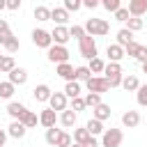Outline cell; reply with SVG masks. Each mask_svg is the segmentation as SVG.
I'll use <instances>...</instances> for the list:
<instances>
[{
  "mask_svg": "<svg viewBox=\"0 0 147 147\" xmlns=\"http://www.w3.org/2000/svg\"><path fill=\"white\" fill-rule=\"evenodd\" d=\"M108 32H110V23L108 21H103V18H87L85 34H90V37H103Z\"/></svg>",
  "mask_w": 147,
  "mask_h": 147,
  "instance_id": "obj_1",
  "label": "cell"
},
{
  "mask_svg": "<svg viewBox=\"0 0 147 147\" xmlns=\"http://www.w3.org/2000/svg\"><path fill=\"white\" fill-rule=\"evenodd\" d=\"M78 51H80V55L85 57V60H94V57H99L96 53V41H94V37H90V34H85L83 39H78Z\"/></svg>",
  "mask_w": 147,
  "mask_h": 147,
  "instance_id": "obj_2",
  "label": "cell"
},
{
  "mask_svg": "<svg viewBox=\"0 0 147 147\" xmlns=\"http://www.w3.org/2000/svg\"><path fill=\"white\" fill-rule=\"evenodd\" d=\"M103 74H106L103 78L108 80L110 87H119V85H122V78H124V76H122V67H119L117 62H108L106 69H103Z\"/></svg>",
  "mask_w": 147,
  "mask_h": 147,
  "instance_id": "obj_3",
  "label": "cell"
},
{
  "mask_svg": "<svg viewBox=\"0 0 147 147\" xmlns=\"http://www.w3.org/2000/svg\"><path fill=\"white\" fill-rule=\"evenodd\" d=\"M124 140L122 129H106L101 133V147H119Z\"/></svg>",
  "mask_w": 147,
  "mask_h": 147,
  "instance_id": "obj_4",
  "label": "cell"
},
{
  "mask_svg": "<svg viewBox=\"0 0 147 147\" xmlns=\"http://www.w3.org/2000/svg\"><path fill=\"white\" fill-rule=\"evenodd\" d=\"M85 87H87V92H92V94H103V92L110 90V85H108V80H106L103 76H90V78L85 80Z\"/></svg>",
  "mask_w": 147,
  "mask_h": 147,
  "instance_id": "obj_5",
  "label": "cell"
},
{
  "mask_svg": "<svg viewBox=\"0 0 147 147\" xmlns=\"http://www.w3.org/2000/svg\"><path fill=\"white\" fill-rule=\"evenodd\" d=\"M46 57L53 62V64H64V62H69V51H67V46H51L48 48V53H46Z\"/></svg>",
  "mask_w": 147,
  "mask_h": 147,
  "instance_id": "obj_6",
  "label": "cell"
},
{
  "mask_svg": "<svg viewBox=\"0 0 147 147\" xmlns=\"http://www.w3.org/2000/svg\"><path fill=\"white\" fill-rule=\"evenodd\" d=\"M32 44L37 46V48H51L53 46V39H51V32H46V30H41V28H37V30H32Z\"/></svg>",
  "mask_w": 147,
  "mask_h": 147,
  "instance_id": "obj_7",
  "label": "cell"
},
{
  "mask_svg": "<svg viewBox=\"0 0 147 147\" xmlns=\"http://www.w3.org/2000/svg\"><path fill=\"white\" fill-rule=\"evenodd\" d=\"M124 53L131 55V57H136V60L142 62V64L147 62V46H142V44H136V41H133V44H129V46L124 48Z\"/></svg>",
  "mask_w": 147,
  "mask_h": 147,
  "instance_id": "obj_8",
  "label": "cell"
},
{
  "mask_svg": "<svg viewBox=\"0 0 147 147\" xmlns=\"http://www.w3.org/2000/svg\"><path fill=\"white\" fill-rule=\"evenodd\" d=\"M129 16L131 18H142L147 14V0H129Z\"/></svg>",
  "mask_w": 147,
  "mask_h": 147,
  "instance_id": "obj_9",
  "label": "cell"
},
{
  "mask_svg": "<svg viewBox=\"0 0 147 147\" xmlns=\"http://www.w3.org/2000/svg\"><path fill=\"white\" fill-rule=\"evenodd\" d=\"M0 46H5L9 53H16V51L21 48V44H18V37H14V32H11V30L0 34Z\"/></svg>",
  "mask_w": 147,
  "mask_h": 147,
  "instance_id": "obj_10",
  "label": "cell"
},
{
  "mask_svg": "<svg viewBox=\"0 0 147 147\" xmlns=\"http://www.w3.org/2000/svg\"><path fill=\"white\" fill-rule=\"evenodd\" d=\"M51 39H53V44L55 46H64L71 37H69V28H64V25H55V30L51 32Z\"/></svg>",
  "mask_w": 147,
  "mask_h": 147,
  "instance_id": "obj_11",
  "label": "cell"
},
{
  "mask_svg": "<svg viewBox=\"0 0 147 147\" xmlns=\"http://www.w3.org/2000/svg\"><path fill=\"white\" fill-rule=\"evenodd\" d=\"M67 101H69V99L64 96V92H53V94H51V99H48L51 110H55V113H57V110H60V113H62V110H67Z\"/></svg>",
  "mask_w": 147,
  "mask_h": 147,
  "instance_id": "obj_12",
  "label": "cell"
},
{
  "mask_svg": "<svg viewBox=\"0 0 147 147\" xmlns=\"http://www.w3.org/2000/svg\"><path fill=\"white\" fill-rule=\"evenodd\" d=\"M55 122H57V115H55V110H51V108H44V110H41V115H39V124H41L44 129H53V126H55Z\"/></svg>",
  "mask_w": 147,
  "mask_h": 147,
  "instance_id": "obj_13",
  "label": "cell"
},
{
  "mask_svg": "<svg viewBox=\"0 0 147 147\" xmlns=\"http://www.w3.org/2000/svg\"><path fill=\"white\" fill-rule=\"evenodd\" d=\"M51 21H55L57 25H64L67 28V21H69V11L64 7H53L51 9Z\"/></svg>",
  "mask_w": 147,
  "mask_h": 147,
  "instance_id": "obj_14",
  "label": "cell"
},
{
  "mask_svg": "<svg viewBox=\"0 0 147 147\" xmlns=\"http://www.w3.org/2000/svg\"><path fill=\"white\" fill-rule=\"evenodd\" d=\"M122 124H124L126 129H136V126L140 124V113H138V110H126V113L122 115Z\"/></svg>",
  "mask_w": 147,
  "mask_h": 147,
  "instance_id": "obj_15",
  "label": "cell"
},
{
  "mask_svg": "<svg viewBox=\"0 0 147 147\" xmlns=\"http://www.w3.org/2000/svg\"><path fill=\"white\" fill-rule=\"evenodd\" d=\"M25 80H28V71L25 69H21V67H16L14 71H9V83L16 87V85H25Z\"/></svg>",
  "mask_w": 147,
  "mask_h": 147,
  "instance_id": "obj_16",
  "label": "cell"
},
{
  "mask_svg": "<svg viewBox=\"0 0 147 147\" xmlns=\"http://www.w3.org/2000/svg\"><path fill=\"white\" fill-rule=\"evenodd\" d=\"M28 108L21 103V101H9V106H7V113L14 117V122H18L21 117H23V113H25Z\"/></svg>",
  "mask_w": 147,
  "mask_h": 147,
  "instance_id": "obj_17",
  "label": "cell"
},
{
  "mask_svg": "<svg viewBox=\"0 0 147 147\" xmlns=\"http://www.w3.org/2000/svg\"><path fill=\"white\" fill-rule=\"evenodd\" d=\"M108 117H110V106H106V103H99V106H94V108H92V119L106 122Z\"/></svg>",
  "mask_w": 147,
  "mask_h": 147,
  "instance_id": "obj_18",
  "label": "cell"
},
{
  "mask_svg": "<svg viewBox=\"0 0 147 147\" xmlns=\"http://www.w3.org/2000/svg\"><path fill=\"white\" fill-rule=\"evenodd\" d=\"M51 94H53V92H51V87H48V85H44V83H41V85H37V87L32 90V96H34L37 101H41V103H44V101H48V99H51Z\"/></svg>",
  "mask_w": 147,
  "mask_h": 147,
  "instance_id": "obj_19",
  "label": "cell"
},
{
  "mask_svg": "<svg viewBox=\"0 0 147 147\" xmlns=\"http://www.w3.org/2000/svg\"><path fill=\"white\" fill-rule=\"evenodd\" d=\"M55 74H57L60 78H64L67 83H69V80H74V67H71L69 62H64V64H57V67H55Z\"/></svg>",
  "mask_w": 147,
  "mask_h": 147,
  "instance_id": "obj_20",
  "label": "cell"
},
{
  "mask_svg": "<svg viewBox=\"0 0 147 147\" xmlns=\"http://www.w3.org/2000/svg\"><path fill=\"white\" fill-rule=\"evenodd\" d=\"M129 44H133V32H129L126 28H122V30H117V46H122V48H126Z\"/></svg>",
  "mask_w": 147,
  "mask_h": 147,
  "instance_id": "obj_21",
  "label": "cell"
},
{
  "mask_svg": "<svg viewBox=\"0 0 147 147\" xmlns=\"http://www.w3.org/2000/svg\"><path fill=\"white\" fill-rule=\"evenodd\" d=\"M106 53H108L110 62H117V64H119V60H122V57L126 55V53H124V48H122V46H117V44H110Z\"/></svg>",
  "mask_w": 147,
  "mask_h": 147,
  "instance_id": "obj_22",
  "label": "cell"
},
{
  "mask_svg": "<svg viewBox=\"0 0 147 147\" xmlns=\"http://www.w3.org/2000/svg\"><path fill=\"white\" fill-rule=\"evenodd\" d=\"M64 96H67V99H78V96H80V83L69 80V83L64 85Z\"/></svg>",
  "mask_w": 147,
  "mask_h": 147,
  "instance_id": "obj_23",
  "label": "cell"
},
{
  "mask_svg": "<svg viewBox=\"0 0 147 147\" xmlns=\"http://www.w3.org/2000/svg\"><path fill=\"white\" fill-rule=\"evenodd\" d=\"M60 124H62V126H67V129L76 126V113H74V110H69V108H67V110H62V113H60Z\"/></svg>",
  "mask_w": 147,
  "mask_h": 147,
  "instance_id": "obj_24",
  "label": "cell"
},
{
  "mask_svg": "<svg viewBox=\"0 0 147 147\" xmlns=\"http://www.w3.org/2000/svg\"><path fill=\"white\" fill-rule=\"evenodd\" d=\"M25 131H28V129H25L21 122H11V124H9V129H7V136H11V138L21 140V138L25 136Z\"/></svg>",
  "mask_w": 147,
  "mask_h": 147,
  "instance_id": "obj_25",
  "label": "cell"
},
{
  "mask_svg": "<svg viewBox=\"0 0 147 147\" xmlns=\"http://www.w3.org/2000/svg\"><path fill=\"white\" fill-rule=\"evenodd\" d=\"M25 129H32V126H37V122H39V117H37V113H32V110H25L23 113V117L18 119Z\"/></svg>",
  "mask_w": 147,
  "mask_h": 147,
  "instance_id": "obj_26",
  "label": "cell"
},
{
  "mask_svg": "<svg viewBox=\"0 0 147 147\" xmlns=\"http://www.w3.org/2000/svg\"><path fill=\"white\" fill-rule=\"evenodd\" d=\"M85 129H87V133H90V136H94V138H96V136H101V133L106 131V129H103V122H99V119H90V122L85 124Z\"/></svg>",
  "mask_w": 147,
  "mask_h": 147,
  "instance_id": "obj_27",
  "label": "cell"
},
{
  "mask_svg": "<svg viewBox=\"0 0 147 147\" xmlns=\"http://www.w3.org/2000/svg\"><path fill=\"white\" fill-rule=\"evenodd\" d=\"M122 87H124L126 92H138L140 80H138L136 76H124V78H122Z\"/></svg>",
  "mask_w": 147,
  "mask_h": 147,
  "instance_id": "obj_28",
  "label": "cell"
},
{
  "mask_svg": "<svg viewBox=\"0 0 147 147\" xmlns=\"http://www.w3.org/2000/svg\"><path fill=\"white\" fill-rule=\"evenodd\" d=\"M90 138H92V136L87 133L85 126H83V129H74V142H76V145H85Z\"/></svg>",
  "mask_w": 147,
  "mask_h": 147,
  "instance_id": "obj_29",
  "label": "cell"
},
{
  "mask_svg": "<svg viewBox=\"0 0 147 147\" xmlns=\"http://www.w3.org/2000/svg\"><path fill=\"white\" fill-rule=\"evenodd\" d=\"M16 69V62L11 55H2V62H0V74H9Z\"/></svg>",
  "mask_w": 147,
  "mask_h": 147,
  "instance_id": "obj_30",
  "label": "cell"
},
{
  "mask_svg": "<svg viewBox=\"0 0 147 147\" xmlns=\"http://www.w3.org/2000/svg\"><path fill=\"white\" fill-rule=\"evenodd\" d=\"M90 76H92V71H90L87 67H76V69H74V80H76V83H80V80L85 83Z\"/></svg>",
  "mask_w": 147,
  "mask_h": 147,
  "instance_id": "obj_31",
  "label": "cell"
},
{
  "mask_svg": "<svg viewBox=\"0 0 147 147\" xmlns=\"http://www.w3.org/2000/svg\"><path fill=\"white\" fill-rule=\"evenodd\" d=\"M14 92H16V87H14L9 80L0 83V99H11V96H14Z\"/></svg>",
  "mask_w": 147,
  "mask_h": 147,
  "instance_id": "obj_32",
  "label": "cell"
},
{
  "mask_svg": "<svg viewBox=\"0 0 147 147\" xmlns=\"http://www.w3.org/2000/svg\"><path fill=\"white\" fill-rule=\"evenodd\" d=\"M87 69H90L92 74H103V69H106V62H103L101 57H94V60H90Z\"/></svg>",
  "mask_w": 147,
  "mask_h": 147,
  "instance_id": "obj_33",
  "label": "cell"
},
{
  "mask_svg": "<svg viewBox=\"0 0 147 147\" xmlns=\"http://www.w3.org/2000/svg\"><path fill=\"white\" fill-rule=\"evenodd\" d=\"M34 18H37V21H51V9L44 7V5L34 7Z\"/></svg>",
  "mask_w": 147,
  "mask_h": 147,
  "instance_id": "obj_34",
  "label": "cell"
},
{
  "mask_svg": "<svg viewBox=\"0 0 147 147\" xmlns=\"http://www.w3.org/2000/svg\"><path fill=\"white\" fill-rule=\"evenodd\" d=\"M60 133H62V131H60V129H55V126H53V129H46V142H48L51 147H55V145H57Z\"/></svg>",
  "mask_w": 147,
  "mask_h": 147,
  "instance_id": "obj_35",
  "label": "cell"
},
{
  "mask_svg": "<svg viewBox=\"0 0 147 147\" xmlns=\"http://www.w3.org/2000/svg\"><path fill=\"white\" fill-rule=\"evenodd\" d=\"M142 25H145L142 18H129L126 21V30L129 32H138V30H142Z\"/></svg>",
  "mask_w": 147,
  "mask_h": 147,
  "instance_id": "obj_36",
  "label": "cell"
},
{
  "mask_svg": "<svg viewBox=\"0 0 147 147\" xmlns=\"http://www.w3.org/2000/svg\"><path fill=\"white\" fill-rule=\"evenodd\" d=\"M85 101V108L90 106V108H94V106H99L101 103V94H92V92H87V96L83 99Z\"/></svg>",
  "mask_w": 147,
  "mask_h": 147,
  "instance_id": "obj_37",
  "label": "cell"
},
{
  "mask_svg": "<svg viewBox=\"0 0 147 147\" xmlns=\"http://www.w3.org/2000/svg\"><path fill=\"white\" fill-rule=\"evenodd\" d=\"M99 5H101L103 9H108V11H113V14L122 7V2H119V0H103V2H99Z\"/></svg>",
  "mask_w": 147,
  "mask_h": 147,
  "instance_id": "obj_38",
  "label": "cell"
},
{
  "mask_svg": "<svg viewBox=\"0 0 147 147\" xmlns=\"http://www.w3.org/2000/svg\"><path fill=\"white\" fill-rule=\"evenodd\" d=\"M136 99H138V106H147V85H140L138 87Z\"/></svg>",
  "mask_w": 147,
  "mask_h": 147,
  "instance_id": "obj_39",
  "label": "cell"
},
{
  "mask_svg": "<svg viewBox=\"0 0 147 147\" xmlns=\"http://www.w3.org/2000/svg\"><path fill=\"white\" fill-rule=\"evenodd\" d=\"M71 142H74V138H71L69 133H64V131H62V133H60V138H57V145H55V147H71Z\"/></svg>",
  "mask_w": 147,
  "mask_h": 147,
  "instance_id": "obj_40",
  "label": "cell"
},
{
  "mask_svg": "<svg viewBox=\"0 0 147 147\" xmlns=\"http://www.w3.org/2000/svg\"><path fill=\"white\" fill-rule=\"evenodd\" d=\"M131 16H129V9L126 7H119L117 11H115V21H119V23H126Z\"/></svg>",
  "mask_w": 147,
  "mask_h": 147,
  "instance_id": "obj_41",
  "label": "cell"
},
{
  "mask_svg": "<svg viewBox=\"0 0 147 147\" xmlns=\"http://www.w3.org/2000/svg\"><path fill=\"white\" fill-rule=\"evenodd\" d=\"M69 37H74V39H83V37H85V28H80V25H71V28H69Z\"/></svg>",
  "mask_w": 147,
  "mask_h": 147,
  "instance_id": "obj_42",
  "label": "cell"
},
{
  "mask_svg": "<svg viewBox=\"0 0 147 147\" xmlns=\"http://www.w3.org/2000/svg\"><path fill=\"white\" fill-rule=\"evenodd\" d=\"M80 7H83L80 0H64V9H67V11H78Z\"/></svg>",
  "mask_w": 147,
  "mask_h": 147,
  "instance_id": "obj_43",
  "label": "cell"
},
{
  "mask_svg": "<svg viewBox=\"0 0 147 147\" xmlns=\"http://www.w3.org/2000/svg\"><path fill=\"white\" fill-rule=\"evenodd\" d=\"M71 110L78 115L80 110H85V101H83V96H78V99H71Z\"/></svg>",
  "mask_w": 147,
  "mask_h": 147,
  "instance_id": "obj_44",
  "label": "cell"
},
{
  "mask_svg": "<svg viewBox=\"0 0 147 147\" xmlns=\"http://www.w3.org/2000/svg\"><path fill=\"white\" fill-rule=\"evenodd\" d=\"M7 9H11V11L21 9V0H7Z\"/></svg>",
  "mask_w": 147,
  "mask_h": 147,
  "instance_id": "obj_45",
  "label": "cell"
},
{
  "mask_svg": "<svg viewBox=\"0 0 147 147\" xmlns=\"http://www.w3.org/2000/svg\"><path fill=\"white\" fill-rule=\"evenodd\" d=\"M83 7H87V9H96V7H99V0H85Z\"/></svg>",
  "mask_w": 147,
  "mask_h": 147,
  "instance_id": "obj_46",
  "label": "cell"
},
{
  "mask_svg": "<svg viewBox=\"0 0 147 147\" xmlns=\"http://www.w3.org/2000/svg\"><path fill=\"white\" fill-rule=\"evenodd\" d=\"M83 147H99V140H96V138L92 136V138H90V140H87V142H85Z\"/></svg>",
  "mask_w": 147,
  "mask_h": 147,
  "instance_id": "obj_47",
  "label": "cell"
},
{
  "mask_svg": "<svg viewBox=\"0 0 147 147\" xmlns=\"http://www.w3.org/2000/svg\"><path fill=\"white\" fill-rule=\"evenodd\" d=\"M2 32H9V25H7L5 18H0V34H2Z\"/></svg>",
  "mask_w": 147,
  "mask_h": 147,
  "instance_id": "obj_48",
  "label": "cell"
},
{
  "mask_svg": "<svg viewBox=\"0 0 147 147\" xmlns=\"http://www.w3.org/2000/svg\"><path fill=\"white\" fill-rule=\"evenodd\" d=\"M5 142H7V131L0 129V147H5Z\"/></svg>",
  "mask_w": 147,
  "mask_h": 147,
  "instance_id": "obj_49",
  "label": "cell"
},
{
  "mask_svg": "<svg viewBox=\"0 0 147 147\" xmlns=\"http://www.w3.org/2000/svg\"><path fill=\"white\" fill-rule=\"evenodd\" d=\"M5 7H7V2H5V0H0V11H2Z\"/></svg>",
  "mask_w": 147,
  "mask_h": 147,
  "instance_id": "obj_50",
  "label": "cell"
},
{
  "mask_svg": "<svg viewBox=\"0 0 147 147\" xmlns=\"http://www.w3.org/2000/svg\"><path fill=\"white\" fill-rule=\"evenodd\" d=\"M142 71H145V74H147V62H145V64H142Z\"/></svg>",
  "mask_w": 147,
  "mask_h": 147,
  "instance_id": "obj_51",
  "label": "cell"
},
{
  "mask_svg": "<svg viewBox=\"0 0 147 147\" xmlns=\"http://www.w3.org/2000/svg\"><path fill=\"white\" fill-rule=\"evenodd\" d=\"M71 147H83V145H76V142H71Z\"/></svg>",
  "mask_w": 147,
  "mask_h": 147,
  "instance_id": "obj_52",
  "label": "cell"
},
{
  "mask_svg": "<svg viewBox=\"0 0 147 147\" xmlns=\"http://www.w3.org/2000/svg\"><path fill=\"white\" fill-rule=\"evenodd\" d=\"M0 62H2V55H0Z\"/></svg>",
  "mask_w": 147,
  "mask_h": 147,
  "instance_id": "obj_53",
  "label": "cell"
}]
</instances>
